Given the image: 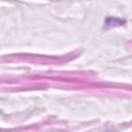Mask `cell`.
I'll list each match as a JSON object with an SVG mask.
<instances>
[{
	"instance_id": "obj_1",
	"label": "cell",
	"mask_w": 132,
	"mask_h": 132,
	"mask_svg": "<svg viewBox=\"0 0 132 132\" xmlns=\"http://www.w3.org/2000/svg\"><path fill=\"white\" fill-rule=\"evenodd\" d=\"M126 22L125 20H122V19H119V18H113V16H109L105 20V28H112V27H116V26H122L124 25Z\"/></svg>"
}]
</instances>
